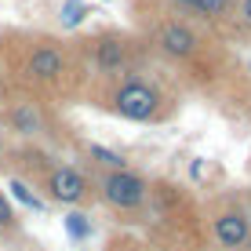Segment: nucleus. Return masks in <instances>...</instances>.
<instances>
[{
  "instance_id": "f257e3e1",
  "label": "nucleus",
  "mask_w": 251,
  "mask_h": 251,
  "mask_svg": "<svg viewBox=\"0 0 251 251\" xmlns=\"http://www.w3.org/2000/svg\"><path fill=\"white\" fill-rule=\"evenodd\" d=\"M95 99H99V106H106L109 113H117L124 120H135V124H160V120H168L178 106V99L164 88V80L150 66L131 69V73L117 76V80H109V84H99Z\"/></svg>"
},
{
  "instance_id": "f03ea898",
  "label": "nucleus",
  "mask_w": 251,
  "mask_h": 251,
  "mask_svg": "<svg viewBox=\"0 0 251 251\" xmlns=\"http://www.w3.org/2000/svg\"><path fill=\"white\" fill-rule=\"evenodd\" d=\"M19 73L29 88H40V91H58V88L66 91L69 80H80L73 51L66 44H58V40H51V37H33L25 44Z\"/></svg>"
},
{
  "instance_id": "7ed1b4c3",
  "label": "nucleus",
  "mask_w": 251,
  "mask_h": 251,
  "mask_svg": "<svg viewBox=\"0 0 251 251\" xmlns=\"http://www.w3.org/2000/svg\"><path fill=\"white\" fill-rule=\"evenodd\" d=\"M142 40L153 44L168 62L186 66V69H193L204 58V51H207V37L204 33L197 29L189 19H178V15H168V11H160L157 19H153V29H146Z\"/></svg>"
},
{
  "instance_id": "20e7f679",
  "label": "nucleus",
  "mask_w": 251,
  "mask_h": 251,
  "mask_svg": "<svg viewBox=\"0 0 251 251\" xmlns=\"http://www.w3.org/2000/svg\"><path fill=\"white\" fill-rule=\"evenodd\" d=\"M88 55H91V69L99 76V84H109L117 76L131 73V69H142L146 66V40L142 37H127L120 29H106L99 33L95 40H88Z\"/></svg>"
},
{
  "instance_id": "39448f33",
  "label": "nucleus",
  "mask_w": 251,
  "mask_h": 251,
  "mask_svg": "<svg viewBox=\"0 0 251 251\" xmlns=\"http://www.w3.org/2000/svg\"><path fill=\"white\" fill-rule=\"evenodd\" d=\"M99 193H102V201L109 207H117V211H138V207L146 204V197H150V186H146L142 175H135V171H127V168H109L106 175L99 178Z\"/></svg>"
},
{
  "instance_id": "423d86ee",
  "label": "nucleus",
  "mask_w": 251,
  "mask_h": 251,
  "mask_svg": "<svg viewBox=\"0 0 251 251\" xmlns=\"http://www.w3.org/2000/svg\"><path fill=\"white\" fill-rule=\"evenodd\" d=\"M211 229H215V240H219L222 248H229V251H240V248L251 244V219L240 207H222V211H215Z\"/></svg>"
},
{
  "instance_id": "0eeeda50",
  "label": "nucleus",
  "mask_w": 251,
  "mask_h": 251,
  "mask_svg": "<svg viewBox=\"0 0 251 251\" xmlns=\"http://www.w3.org/2000/svg\"><path fill=\"white\" fill-rule=\"evenodd\" d=\"M48 193H51V201H58V204H84L88 193H91V186L76 168H55L48 175Z\"/></svg>"
},
{
  "instance_id": "6e6552de",
  "label": "nucleus",
  "mask_w": 251,
  "mask_h": 251,
  "mask_svg": "<svg viewBox=\"0 0 251 251\" xmlns=\"http://www.w3.org/2000/svg\"><path fill=\"white\" fill-rule=\"evenodd\" d=\"M7 120H11V127H15L19 135H40V131H44V109H40L37 99H19V102H11Z\"/></svg>"
},
{
  "instance_id": "1a4fd4ad",
  "label": "nucleus",
  "mask_w": 251,
  "mask_h": 251,
  "mask_svg": "<svg viewBox=\"0 0 251 251\" xmlns=\"http://www.w3.org/2000/svg\"><path fill=\"white\" fill-rule=\"evenodd\" d=\"M66 229H69V233H73V237H76V240H84V237H91V222H88V219H84V215H76V211H73V215H66Z\"/></svg>"
},
{
  "instance_id": "9d476101",
  "label": "nucleus",
  "mask_w": 251,
  "mask_h": 251,
  "mask_svg": "<svg viewBox=\"0 0 251 251\" xmlns=\"http://www.w3.org/2000/svg\"><path fill=\"white\" fill-rule=\"evenodd\" d=\"M237 33L251 37V0H237Z\"/></svg>"
},
{
  "instance_id": "9b49d317",
  "label": "nucleus",
  "mask_w": 251,
  "mask_h": 251,
  "mask_svg": "<svg viewBox=\"0 0 251 251\" xmlns=\"http://www.w3.org/2000/svg\"><path fill=\"white\" fill-rule=\"evenodd\" d=\"M11 193H15V197H19V201H22V204H29V207H37V211H40V207H44V204H40V201H37V193H29V189H25L22 182H11Z\"/></svg>"
},
{
  "instance_id": "f8f14e48",
  "label": "nucleus",
  "mask_w": 251,
  "mask_h": 251,
  "mask_svg": "<svg viewBox=\"0 0 251 251\" xmlns=\"http://www.w3.org/2000/svg\"><path fill=\"white\" fill-rule=\"evenodd\" d=\"M62 11H66V22H69V25H76V22L84 19V11H88V7H84V4H76V0H66V4H62Z\"/></svg>"
},
{
  "instance_id": "ddd939ff",
  "label": "nucleus",
  "mask_w": 251,
  "mask_h": 251,
  "mask_svg": "<svg viewBox=\"0 0 251 251\" xmlns=\"http://www.w3.org/2000/svg\"><path fill=\"white\" fill-rule=\"evenodd\" d=\"M91 157H99L106 168H124V160L117 157V153H109V150H102V146H91Z\"/></svg>"
},
{
  "instance_id": "4468645a",
  "label": "nucleus",
  "mask_w": 251,
  "mask_h": 251,
  "mask_svg": "<svg viewBox=\"0 0 251 251\" xmlns=\"http://www.w3.org/2000/svg\"><path fill=\"white\" fill-rule=\"evenodd\" d=\"M15 222V211H11V204H7V197L0 193V226H11Z\"/></svg>"
},
{
  "instance_id": "2eb2a0df",
  "label": "nucleus",
  "mask_w": 251,
  "mask_h": 251,
  "mask_svg": "<svg viewBox=\"0 0 251 251\" xmlns=\"http://www.w3.org/2000/svg\"><path fill=\"white\" fill-rule=\"evenodd\" d=\"M168 4H171V7H189L193 0H168Z\"/></svg>"
}]
</instances>
